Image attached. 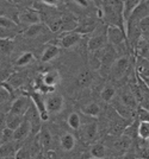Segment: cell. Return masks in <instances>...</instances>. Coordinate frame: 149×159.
Here are the masks:
<instances>
[{
    "mask_svg": "<svg viewBox=\"0 0 149 159\" xmlns=\"http://www.w3.org/2000/svg\"><path fill=\"white\" fill-rule=\"evenodd\" d=\"M106 37H108V44L115 48L117 53L119 51V48L127 49L125 43L128 40V37L122 29L117 26H108V29L106 30Z\"/></svg>",
    "mask_w": 149,
    "mask_h": 159,
    "instance_id": "6da1fadb",
    "label": "cell"
},
{
    "mask_svg": "<svg viewBox=\"0 0 149 159\" xmlns=\"http://www.w3.org/2000/svg\"><path fill=\"white\" fill-rule=\"evenodd\" d=\"M130 70V60L125 56L118 57L116 62L111 66L110 74L113 76L115 80H122Z\"/></svg>",
    "mask_w": 149,
    "mask_h": 159,
    "instance_id": "7a4b0ae2",
    "label": "cell"
},
{
    "mask_svg": "<svg viewBox=\"0 0 149 159\" xmlns=\"http://www.w3.org/2000/svg\"><path fill=\"white\" fill-rule=\"evenodd\" d=\"M30 99L32 100L35 105V108L40 115V119L43 120V121H47L49 119V113H48L47 109V105H46V99L43 96V94H41L40 92L35 90V92H31L29 94Z\"/></svg>",
    "mask_w": 149,
    "mask_h": 159,
    "instance_id": "3957f363",
    "label": "cell"
},
{
    "mask_svg": "<svg viewBox=\"0 0 149 159\" xmlns=\"http://www.w3.org/2000/svg\"><path fill=\"white\" fill-rule=\"evenodd\" d=\"M18 19L22 24L32 26V25H37L41 23V14L35 8H25L18 14Z\"/></svg>",
    "mask_w": 149,
    "mask_h": 159,
    "instance_id": "277c9868",
    "label": "cell"
},
{
    "mask_svg": "<svg viewBox=\"0 0 149 159\" xmlns=\"http://www.w3.org/2000/svg\"><path fill=\"white\" fill-rule=\"evenodd\" d=\"M29 108H30L29 98H27L26 95H25V96H19V98H17V99L12 102L8 113L24 118V115H25L27 113V111H29Z\"/></svg>",
    "mask_w": 149,
    "mask_h": 159,
    "instance_id": "5b68a950",
    "label": "cell"
},
{
    "mask_svg": "<svg viewBox=\"0 0 149 159\" xmlns=\"http://www.w3.org/2000/svg\"><path fill=\"white\" fill-rule=\"evenodd\" d=\"M110 147L115 150L116 152H119L122 154H125L129 152L130 146H131V138L128 137L127 134H123L121 137H113L110 141Z\"/></svg>",
    "mask_w": 149,
    "mask_h": 159,
    "instance_id": "8992f818",
    "label": "cell"
},
{
    "mask_svg": "<svg viewBox=\"0 0 149 159\" xmlns=\"http://www.w3.org/2000/svg\"><path fill=\"white\" fill-rule=\"evenodd\" d=\"M108 45V37H106V32L104 34H95L92 36L87 43V48L91 52H97L99 50H102L103 48H105Z\"/></svg>",
    "mask_w": 149,
    "mask_h": 159,
    "instance_id": "52a82bcc",
    "label": "cell"
},
{
    "mask_svg": "<svg viewBox=\"0 0 149 159\" xmlns=\"http://www.w3.org/2000/svg\"><path fill=\"white\" fill-rule=\"evenodd\" d=\"M63 103H65V100L59 94H53L48 99H46L48 113H60L63 108Z\"/></svg>",
    "mask_w": 149,
    "mask_h": 159,
    "instance_id": "ba28073f",
    "label": "cell"
},
{
    "mask_svg": "<svg viewBox=\"0 0 149 159\" xmlns=\"http://www.w3.org/2000/svg\"><path fill=\"white\" fill-rule=\"evenodd\" d=\"M118 100L122 102L124 106H127L128 108L132 109V111H136L138 108V102H137L134 93L131 92V89H123L122 92L119 93Z\"/></svg>",
    "mask_w": 149,
    "mask_h": 159,
    "instance_id": "9c48e42d",
    "label": "cell"
},
{
    "mask_svg": "<svg viewBox=\"0 0 149 159\" xmlns=\"http://www.w3.org/2000/svg\"><path fill=\"white\" fill-rule=\"evenodd\" d=\"M31 131H32L31 121H30L29 119H25V118H24L23 122L21 124V126L14 131V141L24 140L25 138H27V135L30 134Z\"/></svg>",
    "mask_w": 149,
    "mask_h": 159,
    "instance_id": "30bf717a",
    "label": "cell"
},
{
    "mask_svg": "<svg viewBox=\"0 0 149 159\" xmlns=\"http://www.w3.org/2000/svg\"><path fill=\"white\" fill-rule=\"evenodd\" d=\"M112 105H113V108L116 109V112L118 113L124 120H129L130 121L136 115V111H132V109L128 108L127 106H124L118 99L112 100Z\"/></svg>",
    "mask_w": 149,
    "mask_h": 159,
    "instance_id": "8fae6325",
    "label": "cell"
},
{
    "mask_svg": "<svg viewBox=\"0 0 149 159\" xmlns=\"http://www.w3.org/2000/svg\"><path fill=\"white\" fill-rule=\"evenodd\" d=\"M81 39V34L78 32H67L65 33L60 38V47L65 48V49H69V48L74 47L75 44Z\"/></svg>",
    "mask_w": 149,
    "mask_h": 159,
    "instance_id": "7c38bea8",
    "label": "cell"
},
{
    "mask_svg": "<svg viewBox=\"0 0 149 159\" xmlns=\"http://www.w3.org/2000/svg\"><path fill=\"white\" fill-rule=\"evenodd\" d=\"M141 4V1H137V0H131V1H124L123 4V21H124V26H125V30H127V26H128V23L131 16L134 13L135 8L138 5Z\"/></svg>",
    "mask_w": 149,
    "mask_h": 159,
    "instance_id": "4fadbf2b",
    "label": "cell"
},
{
    "mask_svg": "<svg viewBox=\"0 0 149 159\" xmlns=\"http://www.w3.org/2000/svg\"><path fill=\"white\" fill-rule=\"evenodd\" d=\"M38 141H40V145H41L42 150H44L46 152L50 151V147H51V134L49 132L47 127H42L40 133H38Z\"/></svg>",
    "mask_w": 149,
    "mask_h": 159,
    "instance_id": "5bb4252c",
    "label": "cell"
},
{
    "mask_svg": "<svg viewBox=\"0 0 149 159\" xmlns=\"http://www.w3.org/2000/svg\"><path fill=\"white\" fill-rule=\"evenodd\" d=\"M98 134V125L95 122H91L85 125L82 128V135H84V139L86 140L87 143H91L95 139Z\"/></svg>",
    "mask_w": 149,
    "mask_h": 159,
    "instance_id": "9a60e30c",
    "label": "cell"
},
{
    "mask_svg": "<svg viewBox=\"0 0 149 159\" xmlns=\"http://www.w3.org/2000/svg\"><path fill=\"white\" fill-rule=\"evenodd\" d=\"M42 80H43L44 84H47L50 88H54L57 84L59 80H60V75L57 73V70L51 69V70H48L42 75Z\"/></svg>",
    "mask_w": 149,
    "mask_h": 159,
    "instance_id": "2e32d148",
    "label": "cell"
},
{
    "mask_svg": "<svg viewBox=\"0 0 149 159\" xmlns=\"http://www.w3.org/2000/svg\"><path fill=\"white\" fill-rule=\"evenodd\" d=\"M93 81V75L91 73V70L88 69H85L82 70L81 73L78 75L76 77V84L80 87V88H85V87H88Z\"/></svg>",
    "mask_w": 149,
    "mask_h": 159,
    "instance_id": "e0dca14e",
    "label": "cell"
},
{
    "mask_svg": "<svg viewBox=\"0 0 149 159\" xmlns=\"http://www.w3.org/2000/svg\"><path fill=\"white\" fill-rule=\"evenodd\" d=\"M108 154V148L105 144H94L89 150V156L93 159H104Z\"/></svg>",
    "mask_w": 149,
    "mask_h": 159,
    "instance_id": "ac0fdd59",
    "label": "cell"
},
{
    "mask_svg": "<svg viewBox=\"0 0 149 159\" xmlns=\"http://www.w3.org/2000/svg\"><path fill=\"white\" fill-rule=\"evenodd\" d=\"M25 79H26V74L25 73H16L10 75L6 79V82L12 87V88H19V87L23 86V83L25 82Z\"/></svg>",
    "mask_w": 149,
    "mask_h": 159,
    "instance_id": "d6986e66",
    "label": "cell"
},
{
    "mask_svg": "<svg viewBox=\"0 0 149 159\" xmlns=\"http://www.w3.org/2000/svg\"><path fill=\"white\" fill-rule=\"evenodd\" d=\"M24 118L22 116H18V115H14V114H11V113L7 112L6 114V121H5V127L12 129V131H16L18 127L21 126V124L23 122Z\"/></svg>",
    "mask_w": 149,
    "mask_h": 159,
    "instance_id": "ffe728a7",
    "label": "cell"
},
{
    "mask_svg": "<svg viewBox=\"0 0 149 159\" xmlns=\"http://www.w3.org/2000/svg\"><path fill=\"white\" fill-rule=\"evenodd\" d=\"M17 147L14 145V143H7V144H2L0 146V159L10 158V157H14V154L17 152Z\"/></svg>",
    "mask_w": 149,
    "mask_h": 159,
    "instance_id": "44dd1931",
    "label": "cell"
},
{
    "mask_svg": "<svg viewBox=\"0 0 149 159\" xmlns=\"http://www.w3.org/2000/svg\"><path fill=\"white\" fill-rule=\"evenodd\" d=\"M60 52V49L56 45H48L46 48V50L42 53V61L43 62H50L54 58H56V56Z\"/></svg>",
    "mask_w": 149,
    "mask_h": 159,
    "instance_id": "7402d4cb",
    "label": "cell"
},
{
    "mask_svg": "<svg viewBox=\"0 0 149 159\" xmlns=\"http://www.w3.org/2000/svg\"><path fill=\"white\" fill-rule=\"evenodd\" d=\"M60 144H61V147L63 151H72L73 148H74L75 146V138L72 135V134H69V133H66V134H63L61 137V141H60Z\"/></svg>",
    "mask_w": 149,
    "mask_h": 159,
    "instance_id": "603a6c76",
    "label": "cell"
},
{
    "mask_svg": "<svg viewBox=\"0 0 149 159\" xmlns=\"http://www.w3.org/2000/svg\"><path fill=\"white\" fill-rule=\"evenodd\" d=\"M81 112L85 114V115H87V116H93V118H97L100 112H102V109H100V106L98 105V103H94V102H92V103H88L86 106L81 108Z\"/></svg>",
    "mask_w": 149,
    "mask_h": 159,
    "instance_id": "cb8c5ba5",
    "label": "cell"
},
{
    "mask_svg": "<svg viewBox=\"0 0 149 159\" xmlns=\"http://www.w3.org/2000/svg\"><path fill=\"white\" fill-rule=\"evenodd\" d=\"M47 26L51 32H59L62 31V26H63V21H62V17H53L49 18L47 21Z\"/></svg>",
    "mask_w": 149,
    "mask_h": 159,
    "instance_id": "d4e9b609",
    "label": "cell"
},
{
    "mask_svg": "<svg viewBox=\"0 0 149 159\" xmlns=\"http://www.w3.org/2000/svg\"><path fill=\"white\" fill-rule=\"evenodd\" d=\"M95 29V24L94 21H92V20H85L82 24H79L78 27L75 29V32L80 33V34H86L88 32H92V31H94Z\"/></svg>",
    "mask_w": 149,
    "mask_h": 159,
    "instance_id": "484cf974",
    "label": "cell"
},
{
    "mask_svg": "<svg viewBox=\"0 0 149 159\" xmlns=\"http://www.w3.org/2000/svg\"><path fill=\"white\" fill-rule=\"evenodd\" d=\"M14 42L11 38L6 39H0V52L2 55H10L13 51Z\"/></svg>",
    "mask_w": 149,
    "mask_h": 159,
    "instance_id": "4316f807",
    "label": "cell"
},
{
    "mask_svg": "<svg viewBox=\"0 0 149 159\" xmlns=\"http://www.w3.org/2000/svg\"><path fill=\"white\" fill-rule=\"evenodd\" d=\"M67 124L72 129H75V131L79 129L81 126V119H80L79 114L78 113H70L67 119Z\"/></svg>",
    "mask_w": 149,
    "mask_h": 159,
    "instance_id": "83f0119b",
    "label": "cell"
},
{
    "mask_svg": "<svg viewBox=\"0 0 149 159\" xmlns=\"http://www.w3.org/2000/svg\"><path fill=\"white\" fill-rule=\"evenodd\" d=\"M137 135L142 140H149V122L143 121L137 126Z\"/></svg>",
    "mask_w": 149,
    "mask_h": 159,
    "instance_id": "f1b7e54d",
    "label": "cell"
},
{
    "mask_svg": "<svg viewBox=\"0 0 149 159\" xmlns=\"http://www.w3.org/2000/svg\"><path fill=\"white\" fill-rule=\"evenodd\" d=\"M43 29L44 26L41 25V24H37V25H32V26H29L25 31V37L27 38H36L38 37V34H41L43 32Z\"/></svg>",
    "mask_w": 149,
    "mask_h": 159,
    "instance_id": "f546056e",
    "label": "cell"
},
{
    "mask_svg": "<svg viewBox=\"0 0 149 159\" xmlns=\"http://www.w3.org/2000/svg\"><path fill=\"white\" fill-rule=\"evenodd\" d=\"M100 96H102V99L104 100L105 102H112V100L115 99V96H116V89L112 86L104 87Z\"/></svg>",
    "mask_w": 149,
    "mask_h": 159,
    "instance_id": "4dcf8cb0",
    "label": "cell"
},
{
    "mask_svg": "<svg viewBox=\"0 0 149 159\" xmlns=\"http://www.w3.org/2000/svg\"><path fill=\"white\" fill-rule=\"evenodd\" d=\"M0 139H1V141H2V144L13 143L14 141V131L5 127V128L0 132Z\"/></svg>",
    "mask_w": 149,
    "mask_h": 159,
    "instance_id": "1f68e13d",
    "label": "cell"
},
{
    "mask_svg": "<svg viewBox=\"0 0 149 159\" xmlns=\"http://www.w3.org/2000/svg\"><path fill=\"white\" fill-rule=\"evenodd\" d=\"M34 60V55L31 52H24L18 57V60L16 61V66H27L31 61Z\"/></svg>",
    "mask_w": 149,
    "mask_h": 159,
    "instance_id": "d6a6232c",
    "label": "cell"
},
{
    "mask_svg": "<svg viewBox=\"0 0 149 159\" xmlns=\"http://www.w3.org/2000/svg\"><path fill=\"white\" fill-rule=\"evenodd\" d=\"M0 27L6 30H13L17 27V23L10 17H0Z\"/></svg>",
    "mask_w": 149,
    "mask_h": 159,
    "instance_id": "836d02e7",
    "label": "cell"
},
{
    "mask_svg": "<svg viewBox=\"0 0 149 159\" xmlns=\"http://www.w3.org/2000/svg\"><path fill=\"white\" fill-rule=\"evenodd\" d=\"M14 159H32L31 151L25 146H22L17 150V152L14 154Z\"/></svg>",
    "mask_w": 149,
    "mask_h": 159,
    "instance_id": "e575fe53",
    "label": "cell"
},
{
    "mask_svg": "<svg viewBox=\"0 0 149 159\" xmlns=\"http://www.w3.org/2000/svg\"><path fill=\"white\" fill-rule=\"evenodd\" d=\"M137 26L140 29L142 36H149V16H147L146 18H143V19L137 24Z\"/></svg>",
    "mask_w": 149,
    "mask_h": 159,
    "instance_id": "d590c367",
    "label": "cell"
},
{
    "mask_svg": "<svg viewBox=\"0 0 149 159\" xmlns=\"http://www.w3.org/2000/svg\"><path fill=\"white\" fill-rule=\"evenodd\" d=\"M138 118H140L141 122L143 121L149 122V111L144 109V108H138Z\"/></svg>",
    "mask_w": 149,
    "mask_h": 159,
    "instance_id": "8d00e7d4",
    "label": "cell"
},
{
    "mask_svg": "<svg viewBox=\"0 0 149 159\" xmlns=\"http://www.w3.org/2000/svg\"><path fill=\"white\" fill-rule=\"evenodd\" d=\"M6 38L12 39V30H6L0 27V39H6Z\"/></svg>",
    "mask_w": 149,
    "mask_h": 159,
    "instance_id": "74e56055",
    "label": "cell"
},
{
    "mask_svg": "<svg viewBox=\"0 0 149 159\" xmlns=\"http://www.w3.org/2000/svg\"><path fill=\"white\" fill-rule=\"evenodd\" d=\"M10 96H11V95H10V93L7 92L6 89H4L2 87H0V103H2V102L7 101Z\"/></svg>",
    "mask_w": 149,
    "mask_h": 159,
    "instance_id": "f35d334b",
    "label": "cell"
},
{
    "mask_svg": "<svg viewBox=\"0 0 149 159\" xmlns=\"http://www.w3.org/2000/svg\"><path fill=\"white\" fill-rule=\"evenodd\" d=\"M5 121H6V115L0 113V129L1 131L5 128Z\"/></svg>",
    "mask_w": 149,
    "mask_h": 159,
    "instance_id": "ab89813d",
    "label": "cell"
},
{
    "mask_svg": "<svg viewBox=\"0 0 149 159\" xmlns=\"http://www.w3.org/2000/svg\"><path fill=\"white\" fill-rule=\"evenodd\" d=\"M122 159H137L135 156V153H130V152H127L124 156H123Z\"/></svg>",
    "mask_w": 149,
    "mask_h": 159,
    "instance_id": "60d3db41",
    "label": "cell"
},
{
    "mask_svg": "<svg viewBox=\"0 0 149 159\" xmlns=\"http://www.w3.org/2000/svg\"><path fill=\"white\" fill-rule=\"evenodd\" d=\"M32 159H47V157H44V153H43V151H41V152L37 153V154H36Z\"/></svg>",
    "mask_w": 149,
    "mask_h": 159,
    "instance_id": "b9f144b4",
    "label": "cell"
},
{
    "mask_svg": "<svg viewBox=\"0 0 149 159\" xmlns=\"http://www.w3.org/2000/svg\"><path fill=\"white\" fill-rule=\"evenodd\" d=\"M5 159H14V157H10V158H5Z\"/></svg>",
    "mask_w": 149,
    "mask_h": 159,
    "instance_id": "7bdbcfd3",
    "label": "cell"
},
{
    "mask_svg": "<svg viewBox=\"0 0 149 159\" xmlns=\"http://www.w3.org/2000/svg\"><path fill=\"white\" fill-rule=\"evenodd\" d=\"M2 145V141H1V139H0V146Z\"/></svg>",
    "mask_w": 149,
    "mask_h": 159,
    "instance_id": "ee69618b",
    "label": "cell"
},
{
    "mask_svg": "<svg viewBox=\"0 0 149 159\" xmlns=\"http://www.w3.org/2000/svg\"><path fill=\"white\" fill-rule=\"evenodd\" d=\"M92 159H93V158H92Z\"/></svg>",
    "mask_w": 149,
    "mask_h": 159,
    "instance_id": "f6af8a7d",
    "label": "cell"
}]
</instances>
